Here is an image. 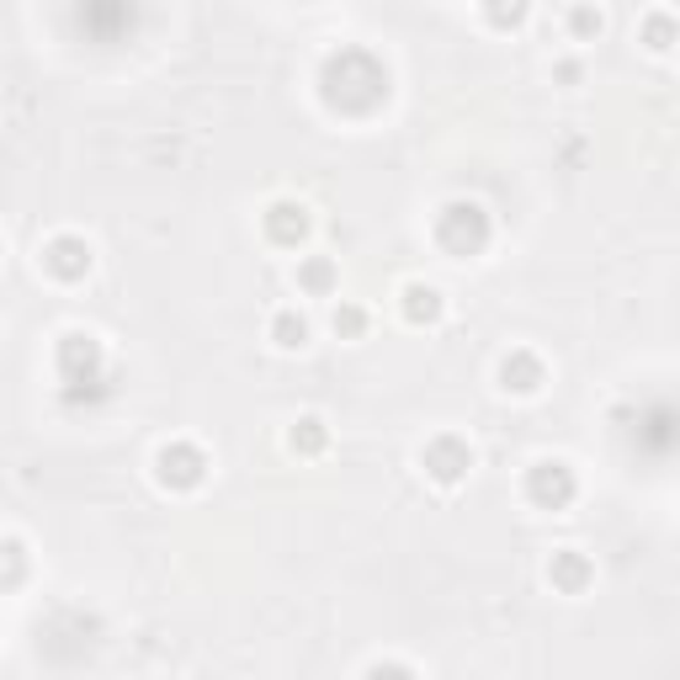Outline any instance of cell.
<instances>
[{
    "mask_svg": "<svg viewBox=\"0 0 680 680\" xmlns=\"http://www.w3.org/2000/svg\"><path fill=\"white\" fill-rule=\"evenodd\" d=\"M437 240L446 244V250H457V255L484 250V240H489V218H484V207L479 202H452V207L437 218Z\"/></svg>",
    "mask_w": 680,
    "mask_h": 680,
    "instance_id": "obj_1",
    "label": "cell"
},
{
    "mask_svg": "<svg viewBox=\"0 0 680 680\" xmlns=\"http://www.w3.org/2000/svg\"><path fill=\"white\" fill-rule=\"evenodd\" d=\"M526 494H532L537 505H548V511H563V505L574 500V474H569V463H537L532 479H526Z\"/></svg>",
    "mask_w": 680,
    "mask_h": 680,
    "instance_id": "obj_2",
    "label": "cell"
},
{
    "mask_svg": "<svg viewBox=\"0 0 680 680\" xmlns=\"http://www.w3.org/2000/svg\"><path fill=\"white\" fill-rule=\"evenodd\" d=\"M426 468H431V479L441 484H457L468 468H474V452H468V441L457 437H437L426 446Z\"/></svg>",
    "mask_w": 680,
    "mask_h": 680,
    "instance_id": "obj_3",
    "label": "cell"
},
{
    "mask_svg": "<svg viewBox=\"0 0 680 680\" xmlns=\"http://www.w3.org/2000/svg\"><path fill=\"white\" fill-rule=\"evenodd\" d=\"M202 474H207V457H202L198 446L176 441V446H165L160 452V479L165 484H176V489H198Z\"/></svg>",
    "mask_w": 680,
    "mask_h": 680,
    "instance_id": "obj_4",
    "label": "cell"
},
{
    "mask_svg": "<svg viewBox=\"0 0 680 680\" xmlns=\"http://www.w3.org/2000/svg\"><path fill=\"white\" fill-rule=\"evenodd\" d=\"M43 266H48V272H53L59 282L85 277V272H91V244L75 240V235H59V240L43 250Z\"/></svg>",
    "mask_w": 680,
    "mask_h": 680,
    "instance_id": "obj_5",
    "label": "cell"
},
{
    "mask_svg": "<svg viewBox=\"0 0 680 680\" xmlns=\"http://www.w3.org/2000/svg\"><path fill=\"white\" fill-rule=\"evenodd\" d=\"M266 235L277 244H298L309 235V213L298 207V202H272V213H266Z\"/></svg>",
    "mask_w": 680,
    "mask_h": 680,
    "instance_id": "obj_6",
    "label": "cell"
},
{
    "mask_svg": "<svg viewBox=\"0 0 680 680\" xmlns=\"http://www.w3.org/2000/svg\"><path fill=\"white\" fill-rule=\"evenodd\" d=\"M500 378H505V389H516V394H537V389H542V361L532 357V351H516V357H505Z\"/></svg>",
    "mask_w": 680,
    "mask_h": 680,
    "instance_id": "obj_7",
    "label": "cell"
},
{
    "mask_svg": "<svg viewBox=\"0 0 680 680\" xmlns=\"http://www.w3.org/2000/svg\"><path fill=\"white\" fill-rule=\"evenodd\" d=\"M585 574H590V569H585V559H580L574 548H563L559 559L548 563V580H553V585H563V590H580V585H585Z\"/></svg>",
    "mask_w": 680,
    "mask_h": 680,
    "instance_id": "obj_8",
    "label": "cell"
},
{
    "mask_svg": "<svg viewBox=\"0 0 680 680\" xmlns=\"http://www.w3.org/2000/svg\"><path fill=\"white\" fill-rule=\"evenodd\" d=\"M404 314L420 320H441V293L437 287H404Z\"/></svg>",
    "mask_w": 680,
    "mask_h": 680,
    "instance_id": "obj_9",
    "label": "cell"
},
{
    "mask_svg": "<svg viewBox=\"0 0 680 680\" xmlns=\"http://www.w3.org/2000/svg\"><path fill=\"white\" fill-rule=\"evenodd\" d=\"M272 341H277L282 351H298V346L309 341V324H303V314H293V309L277 314V320H272Z\"/></svg>",
    "mask_w": 680,
    "mask_h": 680,
    "instance_id": "obj_10",
    "label": "cell"
},
{
    "mask_svg": "<svg viewBox=\"0 0 680 680\" xmlns=\"http://www.w3.org/2000/svg\"><path fill=\"white\" fill-rule=\"evenodd\" d=\"M526 11H532V0H484V16H489L494 27H521Z\"/></svg>",
    "mask_w": 680,
    "mask_h": 680,
    "instance_id": "obj_11",
    "label": "cell"
},
{
    "mask_svg": "<svg viewBox=\"0 0 680 680\" xmlns=\"http://www.w3.org/2000/svg\"><path fill=\"white\" fill-rule=\"evenodd\" d=\"M324 446V420H298V431H293V452H320Z\"/></svg>",
    "mask_w": 680,
    "mask_h": 680,
    "instance_id": "obj_12",
    "label": "cell"
},
{
    "mask_svg": "<svg viewBox=\"0 0 680 680\" xmlns=\"http://www.w3.org/2000/svg\"><path fill=\"white\" fill-rule=\"evenodd\" d=\"M298 282H303L309 293H330V282H335V266H330V261H303Z\"/></svg>",
    "mask_w": 680,
    "mask_h": 680,
    "instance_id": "obj_13",
    "label": "cell"
},
{
    "mask_svg": "<svg viewBox=\"0 0 680 680\" xmlns=\"http://www.w3.org/2000/svg\"><path fill=\"white\" fill-rule=\"evenodd\" d=\"M361 324H367L361 309H351V303H341V309H335V335H361Z\"/></svg>",
    "mask_w": 680,
    "mask_h": 680,
    "instance_id": "obj_14",
    "label": "cell"
},
{
    "mask_svg": "<svg viewBox=\"0 0 680 680\" xmlns=\"http://www.w3.org/2000/svg\"><path fill=\"white\" fill-rule=\"evenodd\" d=\"M574 33H600V11L580 5V11H574Z\"/></svg>",
    "mask_w": 680,
    "mask_h": 680,
    "instance_id": "obj_15",
    "label": "cell"
}]
</instances>
